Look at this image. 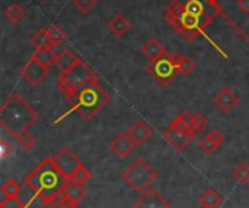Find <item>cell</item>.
<instances>
[{"label": "cell", "instance_id": "cell-1", "mask_svg": "<svg viewBox=\"0 0 249 208\" xmlns=\"http://www.w3.org/2000/svg\"><path fill=\"white\" fill-rule=\"evenodd\" d=\"M216 12H220V7L207 0H172L163 19L182 38L193 41L198 35H206L204 29Z\"/></svg>", "mask_w": 249, "mask_h": 208}, {"label": "cell", "instance_id": "cell-2", "mask_svg": "<svg viewBox=\"0 0 249 208\" xmlns=\"http://www.w3.org/2000/svg\"><path fill=\"white\" fill-rule=\"evenodd\" d=\"M38 112L19 95L12 93L0 109V125L12 137L19 139L38 121Z\"/></svg>", "mask_w": 249, "mask_h": 208}, {"label": "cell", "instance_id": "cell-3", "mask_svg": "<svg viewBox=\"0 0 249 208\" xmlns=\"http://www.w3.org/2000/svg\"><path fill=\"white\" fill-rule=\"evenodd\" d=\"M71 179L54 163V159H44L31 173L25 176L26 187L41 198L61 194Z\"/></svg>", "mask_w": 249, "mask_h": 208}, {"label": "cell", "instance_id": "cell-4", "mask_svg": "<svg viewBox=\"0 0 249 208\" xmlns=\"http://www.w3.org/2000/svg\"><path fill=\"white\" fill-rule=\"evenodd\" d=\"M109 101V93L101 87V85H92L77 92L69 102L71 104L70 111L77 112L83 120H92L105 105H108Z\"/></svg>", "mask_w": 249, "mask_h": 208}, {"label": "cell", "instance_id": "cell-5", "mask_svg": "<svg viewBox=\"0 0 249 208\" xmlns=\"http://www.w3.org/2000/svg\"><path fill=\"white\" fill-rule=\"evenodd\" d=\"M57 82H58V87L61 89L67 101L73 99L76 93L80 92L82 89L92 85H99L98 74L83 61H79L70 70L60 73Z\"/></svg>", "mask_w": 249, "mask_h": 208}, {"label": "cell", "instance_id": "cell-6", "mask_svg": "<svg viewBox=\"0 0 249 208\" xmlns=\"http://www.w3.org/2000/svg\"><path fill=\"white\" fill-rule=\"evenodd\" d=\"M159 173L156 169H153L143 157H137L124 172L123 178L124 181L139 194L149 190V187L158 179Z\"/></svg>", "mask_w": 249, "mask_h": 208}, {"label": "cell", "instance_id": "cell-7", "mask_svg": "<svg viewBox=\"0 0 249 208\" xmlns=\"http://www.w3.org/2000/svg\"><path fill=\"white\" fill-rule=\"evenodd\" d=\"M147 73L155 77L160 86L166 87L171 85V82L178 76V69L175 64V58L172 54H163L162 57L150 61L146 67Z\"/></svg>", "mask_w": 249, "mask_h": 208}, {"label": "cell", "instance_id": "cell-8", "mask_svg": "<svg viewBox=\"0 0 249 208\" xmlns=\"http://www.w3.org/2000/svg\"><path fill=\"white\" fill-rule=\"evenodd\" d=\"M50 66L44 64L39 58H36L34 54L32 57L26 61V64L20 69V76L31 85V86H38L41 85L47 76H48Z\"/></svg>", "mask_w": 249, "mask_h": 208}, {"label": "cell", "instance_id": "cell-9", "mask_svg": "<svg viewBox=\"0 0 249 208\" xmlns=\"http://www.w3.org/2000/svg\"><path fill=\"white\" fill-rule=\"evenodd\" d=\"M53 159H54V163L57 165V168L70 179H71L73 173L83 165L82 160L69 147H63Z\"/></svg>", "mask_w": 249, "mask_h": 208}, {"label": "cell", "instance_id": "cell-10", "mask_svg": "<svg viewBox=\"0 0 249 208\" xmlns=\"http://www.w3.org/2000/svg\"><path fill=\"white\" fill-rule=\"evenodd\" d=\"M213 104L223 114H229L239 105V95L232 87L226 86V87H222L216 93V96L213 98Z\"/></svg>", "mask_w": 249, "mask_h": 208}, {"label": "cell", "instance_id": "cell-11", "mask_svg": "<svg viewBox=\"0 0 249 208\" xmlns=\"http://www.w3.org/2000/svg\"><path fill=\"white\" fill-rule=\"evenodd\" d=\"M134 208H169V203L156 188H149L139 195Z\"/></svg>", "mask_w": 249, "mask_h": 208}, {"label": "cell", "instance_id": "cell-12", "mask_svg": "<svg viewBox=\"0 0 249 208\" xmlns=\"http://www.w3.org/2000/svg\"><path fill=\"white\" fill-rule=\"evenodd\" d=\"M134 147L136 144L133 143L128 133H120L111 140V152L117 157H121V159L127 157L134 150Z\"/></svg>", "mask_w": 249, "mask_h": 208}, {"label": "cell", "instance_id": "cell-13", "mask_svg": "<svg viewBox=\"0 0 249 208\" xmlns=\"http://www.w3.org/2000/svg\"><path fill=\"white\" fill-rule=\"evenodd\" d=\"M127 133H128V136L131 137V140H133V143L136 144V147H137V146L146 144V143L152 139V136H153L152 128H150L144 121H142V120L136 121V122L128 128Z\"/></svg>", "mask_w": 249, "mask_h": 208}, {"label": "cell", "instance_id": "cell-14", "mask_svg": "<svg viewBox=\"0 0 249 208\" xmlns=\"http://www.w3.org/2000/svg\"><path fill=\"white\" fill-rule=\"evenodd\" d=\"M162 136H163V139L177 150V152H184L187 147H188V144L194 140V137H191V136H188V134H184V133H181V131H178V130H174V128H166L163 133H162Z\"/></svg>", "mask_w": 249, "mask_h": 208}, {"label": "cell", "instance_id": "cell-15", "mask_svg": "<svg viewBox=\"0 0 249 208\" xmlns=\"http://www.w3.org/2000/svg\"><path fill=\"white\" fill-rule=\"evenodd\" d=\"M107 28L109 29V32H111L112 35L121 38V36H124V35L130 31L131 23H130L128 19H125V16H124L123 13H117V15H114V16L108 20Z\"/></svg>", "mask_w": 249, "mask_h": 208}, {"label": "cell", "instance_id": "cell-16", "mask_svg": "<svg viewBox=\"0 0 249 208\" xmlns=\"http://www.w3.org/2000/svg\"><path fill=\"white\" fill-rule=\"evenodd\" d=\"M142 52L147 57L149 61H153L159 57H162L163 54H166V50L163 47V44L156 39V38H149L143 45H142Z\"/></svg>", "mask_w": 249, "mask_h": 208}, {"label": "cell", "instance_id": "cell-17", "mask_svg": "<svg viewBox=\"0 0 249 208\" xmlns=\"http://www.w3.org/2000/svg\"><path fill=\"white\" fill-rule=\"evenodd\" d=\"M79 61H82L74 52H71L70 50H63L60 54H57V60H55V66L60 70V73L70 70L71 67H74Z\"/></svg>", "mask_w": 249, "mask_h": 208}, {"label": "cell", "instance_id": "cell-18", "mask_svg": "<svg viewBox=\"0 0 249 208\" xmlns=\"http://www.w3.org/2000/svg\"><path fill=\"white\" fill-rule=\"evenodd\" d=\"M31 44L35 47V50H48V48H54V42L50 36L48 28H42L39 31H36L32 36H31Z\"/></svg>", "mask_w": 249, "mask_h": 208}, {"label": "cell", "instance_id": "cell-19", "mask_svg": "<svg viewBox=\"0 0 249 208\" xmlns=\"http://www.w3.org/2000/svg\"><path fill=\"white\" fill-rule=\"evenodd\" d=\"M222 203H223L222 195H220L217 191L212 190V188L206 190L204 194H201V195L198 197V204H200V207L219 208V206H220Z\"/></svg>", "mask_w": 249, "mask_h": 208}, {"label": "cell", "instance_id": "cell-20", "mask_svg": "<svg viewBox=\"0 0 249 208\" xmlns=\"http://www.w3.org/2000/svg\"><path fill=\"white\" fill-rule=\"evenodd\" d=\"M171 128L174 130H178L184 134H188L191 137H196L197 134L194 133V130L191 128V124H190V117H188V112H182L179 115H177L174 118V121L171 122Z\"/></svg>", "mask_w": 249, "mask_h": 208}, {"label": "cell", "instance_id": "cell-21", "mask_svg": "<svg viewBox=\"0 0 249 208\" xmlns=\"http://www.w3.org/2000/svg\"><path fill=\"white\" fill-rule=\"evenodd\" d=\"M174 58H175V64H177V69H178V74H181V76L193 74V71L196 70V63L190 57L175 54Z\"/></svg>", "mask_w": 249, "mask_h": 208}, {"label": "cell", "instance_id": "cell-22", "mask_svg": "<svg viewBox=\"0 0 249 208\" xmlns=\"http://www.w3.org/2000/svg\"><path fill=\"white\" fill-rule=\"evenodd\" d=\"M63 194L67 195V197H70L71 200H74L77 204H80V203L86 198V191H85L83 185L76 184V182H73V181H70V182L66 185V188L63 190Z\"/></svg>", "mask_w": 249, "mask_h": 208}, {"label": "cell", "instance_id": "cell-23", "mask_svg": "<svg viewBox=\"0 0 249 208\" xmlns=\"http://www.w3.org/2000/svg\"><path fill=\"white\" fill-rule=\"evenodd\" d=\"M222 144L214 139V136L210 133H207L198 143V147L201 149V152H204V155H213Z\"/></svg>", "mask_w": 249, "mask_h": 208}, {"label": "cell", "instance_id": "cell-24", "mask_svg": "<svg viewBox=\"0 0 249 208\" xmlns=\"http://www.w3.org/2000/svg\"><path fill=\"white\" fill-rule=\"evenodd\" d=\"M4 16H6V20L12 25H16L19 23L20 20H23L25 17V10L18 4V3H13L10 4L6 10H4Z\"/></svg>", "mask_w": 249, "mask_h": 208}, {"label": "cell", "instance_id": "cell-25", "mask_svg": "<svg viewBox=\"0 0 249 208\" xmlns=\"http://www.w3.org/2000/svg\"><path fill=\"white\" fill-rule=\"evenodd\" d=\"M188 117H190L191 128L194 130L196 134H203V133L207 131V128H209V121H207V118H206L203 114H190V112H188Z\"/></svg>", "mask_w": 249, "mask_h": 208}, {"label": "cell", "instance_id": "cell-26", "mask_svg": "<svg viewBox=\"0 0 249 208\" xmlns=\"http://www.w3.org/2000/svg\"><path fill=\"white\" fill-rule=\"evenodd\" d=\"M232 175L239 184H249V163H247V162L238 163L233 168Z\"/></svg>", "mask_w": 249, "mask_h": 208}, {"label": "cell", "instance_id": "cell-27", "mask_svg": "<svg viewBox=\"0 0 249 208\" xmlns=\"http://www.w3.org/2000/svg\"><path fill=\"white\" fill-rule=\"evenodd\" d=\"M1 194L4 197H18L22 191V187L18 181L15 179H7L3 185H1Z\"/></svg>", "mask_w": 249, "mask_h": 208}, {"label": "cell", "instance_id": "cell-28", "mask_svg": "<svg viewBox=\"0 0 249 208\" xmlns=\"http://www.w3.org/2000/svg\"><path fill=\"white\" fill-rule=\"evenodd\" d=\"M34 55L36 58H39L44 64L47 66H51V64H55V60H57V54L54 52V48H48V50H35Z\"/></svg>", "mask_w": 249, "mask_h": 208}, {"label": "cell", "instance_id": "cell-29", "mask_svg": "<svg viewBox=\"0 0 249 208\" xmlns=\"http://www.w3.org/2000/svg\"><path fill=\"white\" fill-rule=\"evenodd\" d=\"M90 172L85 168V165H82L74 173H73V176H71V181L73 182H76V184H80V185H83L85 182H88L89 179H90Z\"/></svg>", "mask_w": 249, "mask_h": 208}, {"label": "cell", "instance_id": "cell-30", "mask_svg": "<svg viewBox=\"0 0 249 208\" xmlns=\"http://www.w3.org/2000/svg\"><path fill=\"white\" fill-rule=\"evenodd\" d=\"M48 32H50V36H51V39H53V42H54L55 47L60 45V44L66 39V32H64L61 28L55 26V25L50 26V28H48Z\"/></svg>", "mask_w": 249, "mask_h": 208}, {"label": "cell", "instance_id": "cell-31", "mask_svg": "<svg viewBox=\"0 0 249 208\" xmlns=\"http://www.w3.org/2000/svg\"><path fill=\"white\" fill-rule=\"evenodd\" d=\"M73 4L80 13H88L96 6V0H73Z\"/></svg>", "mask_w": 249, "mask_h": 208}, {"label": "cell", "instance_id": "cell-32", "mask_svg": "<svg viewBox=\"0 0 249 208\" xmlns=\"http://www.w3.org/2000/svg\"><path fill=\"white\" fill-rule=\"evenodd\" d=\"M18 141H19V144H20V147L25 150V152H31L32 149H34V146H35V139L29 134V133H25L23 136H20L19 139H16Z\"/></svg>", "mask_w": 249, "mask_h": 208}, {"label": "cell", "instance_id": "cell-33", "mask_svg": "<svg viewBox=\"0 0 249 208\" xmlns=\"http://www.w3.org/2000/svg\"><path fill=\"white\" fill-rule=\"evenodd\" d=\"M61 198H63V192L57 195H51V197H44L41 198V201L45 208H58L61 204Z\"/></svg>", "mask_w": 249, "mask_h": 208}, {"label": "cell", "instance_id": "cell-34", "mask_svg": "<svg viewBox=\"0 0 249 208\" xmlns=\"http://www.w3.org/2000/svg\"><path fill=\"white\" fill-rule=\"evenodd\" d=\"M0 208H25V204L18 197H6L1 200Z\"/></svg>", "mask_w": 249, "mask_h": 208}, {"label": "cell", "instance_id": "cell-35", "mask_svg": "<svg viewBox=\"0 0 249 208\" xmlns=\"http://www.w3.org/2000/svg\"><path fill=\"white\" fill-rule=\"evenodd\" d=\"M79 206L74 200H71L70 197L64 195L63 194V198H61V204H60V208H76Z\"/></svg>", "mask_w": 249, "mask_h": 208}, {"label": "cell", "instance_id": "cell-36", "mask_svg": "<svg viewBox=\"0 0 249 208\" xmlns=\"http://www.w3.org/2000/svg\"><path fill=\"white\" fill-rule=\"evenodd\" d=\"M238 7L245 12V13H249V0H238Z\"/></svg>", "mask_w": 249, "mask_h": 208}, {"label": "cell", "instance_id": "cell-37", "mask_svg": "<svg viewBox=\"0 0 249 208\" xmlns=\"http://www.w3.org/2000/svg\"><path fill=\"white\" fill-rule=\"evenodd\" d=\"M207 1H209V3H212V4H217V1H219V0H207Z\"/></svg>", "mask_w": 249, "mask_h": 208}, {"label": "cell", "instance_id": "cell-38", "mask_svg": "<svg viewBox=\"0 0 249 208\" xmlns=\"http://www.w3.org/2000/svg\"><path fill=\"white\" fill-rule=\"evenodd\" d=\"M201 208H209V207H201Z\"/></svg>", "mask_w": 249, "mask_h": 208}, {"label": "cell", "instance_id": "cell-39", "mask_svg": "<svg viewBox=\"0 0 249 208\" xmlns=\"http://www.w3.org/2000/svg\"><path fill=\"white\" fill-rule=\"evenodd\" d=\"M248 190H249V184H248Z\"/></svg>", "mask_w": 249, "mask_h": 208}]
</instances>
